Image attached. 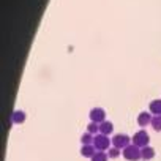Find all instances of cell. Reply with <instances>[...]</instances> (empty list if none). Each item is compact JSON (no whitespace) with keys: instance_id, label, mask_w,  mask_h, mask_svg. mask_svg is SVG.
<instances>
[{"instance_id":"cell-1","label":"cell","mask_w":161,"mask_h":161,"mask_svg":"<svg viewBox=\"0 0 161 161\" xmlns=\"http://www.w3.org/2000/svg\"><path fill=\"white\" fill-rule=\"evenodd\" d=\"M122 153H123V158L128 159V161H137V159L142 158V156H141V148H139L137 145H134V144L126 145V147L122 150Z\"/></svg>"},{"instance_id":"cell-2","label":"cell","mask_w":161,"mask_h":161,"mask_svg":"<svg viewBox=\"0 0 161 161\" xmlns=\"http://www.w3.org/2000/svg\"><path fill=\"white\" fill-rule=\"evenodd\" d=\"M111 144H112V141H109V137L108 136H104V134H97L95 136V139H93V145H95V148L98 150V152H106V150H109L111 148Z\"/></svg>"},{"instance_id":"cell-3","label":"cell","mask_w":161,"mask_h":161,"mask_svg":"<svg viewBox=\"0 0 161 161\" xmlns=\"http://www.w3.org/2000/svg\"><path fill=\"white\" fill-rule=\"evenodd\" d=\"M148 142H150V137H148V133L145 130H139L137 133H134V136H133V144L134 145L142 148V147H147Z\"/></svg>"},{"instance_id":"cell-4","label":"cell","mask_w":161,"mask_h":161,"mask_svg":"<svg viewBox=\"0 0 161 161\" xmlns=\"http://www.w3.org/2000/svg\"><path fill=\"white\" fill-rule=\"evenodd\" d=\"M111 141H112V147H117V148L123 150L126 145H130V141H131V139H130V136L120 133V134H115Z\"/></svg>"},{"instance_id":"cell-5","label":"cell","mask_w":161,"mask_h":161,"mask_svg":"<svg viewBox=\"0 0 161 161\" xmlns=\"http://www.w3.org/2000/svg\"><path fill=\"white\" fill-rule=\"evenodd\" d=\"M90 120L95 123H103L106 120V111L103 108H93L90 111Z\"/></svg>"},{"instance_id":"cell-6","label":"cell","mask_w":161,"mask_h":161,"mask_svg":"<svg viewBox=\"0 0 161 161\" xmlns=\"http://www.w3.org/2000/svg\"><path fill=\"white\" fill-rule=\"evenodd\" d=\"M152 119H153V115L150 114V111H144L137 115V125L141 128H145L147 125H152Z\"/></svg>"},{"instance_id":"cell-7","label":"cell","mask_w":161,"mask_h":161,"mask_svg":"<svg viewBox=\"0 0 161 161\" xmlns=\"http://www.w3.org/2000/svg\"><path fill=\"white\" fill-rule=\"evenodd\" d=\"M25 122V112L21 111V109H16L13 114H11V123L13 125H21Z\"/></svg>"},{"instance_id":"cell-8","label":"cell","mask_w":161,"mask_h":161,"mask_svg":"<svg viewBox=\"0 0 161 161\" xmlns=\"http://www.w3.org/2000/svg\"><path fill=\"white\" fill-rule=\"evenodd\" d=\"M155 155H156V152H155V148H153V147H150V145H147V147H142V148H141V156H142V159H145V161L153 159V158H155Z\"/></svg>"},{"instance_id":"cell-9","label":"cell","mask_w":161,"mask_h":161,"mask_svg":"<svg viewBox=\"0 0 161 161\" xmlns=\"http://www.w3.org/2000/svg\"><path fill=\"white\" fill-rule=\"evenodd\" d=\"M148 111H150L152 115H161V100L158 98V100L150 101V104H148Z\"/></svg>"},{"instance_id":"cell-10","label":"cell","mask_w":161,"mask_h":161,"mask_svg":"<svg viewBox=\"0 0 161 161\" xmlns=\"http://www.w3.org/2000/svg\"><path fill=\"white\" fill-rule=\"evenodd\" d=\"M97 152H98V150L95 148L93 144H90V145H82V148H80V155H82L84 158H92Z\"/></svg>"},{"instance_id":"cell-11","label":"cell","mask_w":161,"mask_h":161,"mask_svg":"<svg viewBox=\"0 0 161 161\" xmlns=\"http://www.w3.org/2000/svg\"><path fill=\"white\" fill-rule=\"evenodd\" d=\"M112 131H114V125L109 120H104L103 123H100V133L101 134L109 136V134H112Z\"/></svg>"},{"instance_id":"cell-12","label":"cell","mask_w":161,"mask_h":161,"mask_svg":"<svg viewBox=\"0 0 161 161\" xmlns=\"http://www.w3.org/2000/svg\"><path fill=\"white\" fill-rule=\"evenodd\" d=\"M93 139H95V136L90 134L89 131H86L82 136H80V142H82V145H90V144H93Z\"/></svg>"},{"instance_id":"cell-13","label":"cell","mask_w":161,"mask_h":161,"mask_svg":"<svg viewBox=\"0 0 161 161\" xmlns=\"http://www.w3.org/2000/svg\"><path fill=\"white\" fill-rule=\"evenodd\" d=\"M155 131H161V115H153V119H152V125H150Z\"/></svg>"},{"instance_id":"cell-14","label":"cell","mask_w":161,"mask_h":161,"mask_svg":"<svg viewBox=\"0 0 161 161\" xmlns=\"http://www.w3.org/2000/svg\"><path fill=\"white\" fill-rule=\"evenodd\" d=\"M87 131H89L90 134H93V136L100 134V123H95V122L89 123V125H87Z\"/></svg>"},{"instance_id":"cell-15","label":"cell","mask_w":161,"mask_h":161,"mask_svg":"<svg viewBox=\"0 0 161 161\" xmlns=\"http://www.w3.org/2000/svg\"><path fill=\"white\" fill-rule=\"evenodd\" d=\"M108 158H109V156H108L106 152H97L90 159H92V161H108Z\"/></svg>"},{"instance_id":"cell-16","label":"cell","mask_w":161,"mask_h":161,"mask_svg":"<svg viewBox=\"0 0 161 161\" xmlns=\"http://www.w3.org/2000/svg\"><path fill=\"white\" fill-rule=\"evenodd\" d=\"M120 153H122V150H120V148H117V147H111V148L108 150V156H109V158H112V159L119 158V156H120Z\"/></svg>"}]
</instances>
